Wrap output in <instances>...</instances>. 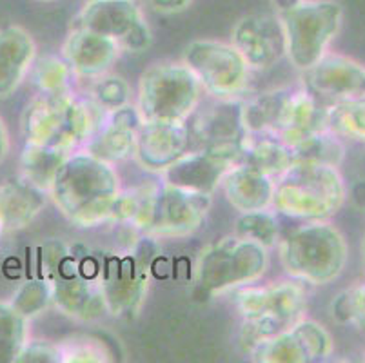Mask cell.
Segmentation results:
<instances>
[{"instance_id": "obj_7", "label": "cell", "mask_w": 365, "mask_h": 363, "mask_svg": "<svg viewBox=\"0 0 365 363\" xmlns=\"http://www.w3.org/2000/svg\"><path fill=\"white\" fill-rule=\"evenodd\" d=\"M267 267L269 249L265 245L231 235L202 249L195 264V282L209 295H224L257 284Z\"/></svg>"}, {"instance_id": "obj_26", "label": "cell", "mask_w": 365, "mask_h": 363, "mask_svg": "<svg viewBox=\"0 0 365 363\" xmlns=\"http://www.w3.org/2000/svg\"><path fill=\"white\" fill-rule=\"evenodd\" d=\"M160 182H148L128 191H122L117 200L113 222H118L131 231H138L148 236L155 220L157 198Z\"/></svg>"}, {"instance_id": "obj_5", "label": "cell", "mask_w": 365, "mask_h": 363, "mask_svg": "<svg viewBox=\"0 0 365 363\" xmlns=\"http://www.w3.org/2000/svg\"><path fill=\"white\" fill-rule=\"evenodd\" d=\"M345 184L334 165L294 162L277 178L273 209L294 220H327L341 208Z\"/></svg>"}, {"instance_id": "obj_2", "label": "cell", "mask_w": 365, "mask_h": 363, "mask_svg": "<svg viewBox=\"0 0 365 363\" xmlns=\"http://www.w3.org/2000/svg\"><path fill=\"white\" fill-rule=\"evenodd\" d=\"M104 116V109L73 89L38 93L22 111L21 133L26 144L73 153L86 148Z\"/></svg>"}, {"instance_id": "obj_3", "label": "cell", "mask_w": 365, "mask_h": 363, "mask_svg": "<svg viewBox=\"0 0 365 363\" xmlns=\"http://www.w3.org/2000/svg\"><path fill=\"white\" fill-rule=\"evenodd\" d=\"M277 245L284 271L300 284H331L344 272L349 258L344 235L325 220L298 225Z\"/></svg>"}, {"instance_id": "obj_27", "label": "cell", "mask_w": 365, "mask_h": 363, "mask_svg": "<svg viewBox=\"0 0 365 363\" xmlns=\"http://www.w3.org/2000/svg\"><path fill=\"white\" fill-rule=\"evenodd\" d=\"M240 162L277 180L293 162V153L287 144L274 136L247 135L242 144Z\"/></svg>"}, {"instance_id": "obj_31", "label": "cell", "mask_w": 365, "mask_h": 363, "mask_svg": "<svg viewBox=\"0 0 365 363\" xmlns=\"http://www.w3.org/2000/svg\"><path fill=\"white\" fill-rule=\"evenodd\" d=\"M291 153H293V162L340 168L345 158V145L341 138H338L331 131H322L293 145Z\"/></svg>"}, {"instance_id": "obj_37", "label": "cell", "mask_w": 365, "mask_h": 363, "mask_svg": "<svg viewBox=\"0 0 365 363\" xmlns=\"http://www.w3.org/2000/svg\"><path fill=\"white\" fill-rule=\"evenodd\" d=\"M331 315L338 324L365 329V282L341 291L331 302Z\"/></svg>"}, {"instance_id": "obj_22", "label": "cell", "mask_w": 365, "mask_h": 363, "mask_svg": "<svg viewBox=\"0 0 365 363\" xmlns=\"http://www.w3.org/2000/svg\"><path fill=\"white\" fill-rule=\"evenodd\" d=\"M51 287L55 307L71 319L97 322L108 315V305L97 276H88L82 271L58 276L51 282Z\"/></svg>"}, {"instance_id": "obj_25", "label": "cell", "mask_w": 365, "mask_h": 363, "mask_svg": "<svg viewBox=\"0 0 365 363\" xmlns=\"http://www.w3.org/2000/svg\"><path fill=\"white\" fill-rule=\"evenodd\" d=\"M46 200L48 193L22 176L0 184V220L6 232L28 227L46 208Z\"/></svg>"}, {"instance_id": "obj_28", "label": "cell", "mask_w": 365, "mask_h": 363, "mask_svg": "<svg viewBox=\"0 0 365 363\" xmlns=\"http://www.w3.org/2000/svg\"><path fill=\"white\" fill-rule=\"evenodd\" d=\"M289 86L274 88L242 100V120L247 135L273 136Z\"/></svg>"}, {"instance_id": "obj_15", "label": "cell", "mask_w": 365, "mask_h": 363, "mask_svg": "<svg viewBox=\"0 0 365 363\" xmlns=\"http://www.w3.org/2000/svg\"><path fill=\"white\" fill-rule=\"evenodd\" d=\"M231 44L255 71H267L285 56L284 29L278 13L242 16L231 29Z\"/></svg>"}, {"instance_id": "obj_20", "label": "cell", "mask_w": 365, "mask_h": 363, "mask_svg": "<svg viewBox=\"0 0 365 363\" xmlns=\"http://www.w3.org/2000/svg\"><path fill=\"white\" fill-rule=\"evenodd\" d=\"M327 118L329 106L322 104L304 86L291 88L282 106L273 136L293 148L302 140L327 131Z\"/></svg>"}, {"instance_id": "obj_19", "label": "cell", "mask_w": 365, "mask_h": 363, "mask_svg": "<svg viewBox=\"0 0 365 363\" xmlns=\"http://www.w3.org/2000/svg\"><path fill=\"white\" fill-rule=\"evenodd\" d=\"M122 53V48L113 39L71 26L61 56L73 69L76 80H93L108 73Z\"/></svg>"}, {"instance_id": "obj_42", "label": "cell", "mask_w": 365, "mask_h": 363, "mask_svg": "<svg viewBox=\"0 0 365 363\" xmlns=\"http://www.w3.org/2000/svg\"><path fill=\"white\" fill-rule=\"evenodd\" d=\"M300 2H304V0H273V6L277 8V13H280L285 11V9L293 8V6L300 4Z\"/></svg>"}, {"instance_id": "obj_14", "label": "cell", "mask_w": 365, "mask_h": 363, "mask_svg": "<svg viewBox=\"0 0 365 363\" xmlns=\"http://www.w3.org/2000/svg\"><path fill=\"white\" fill-rule=\"evenodd\" d=\"M244 98H213L187 120L191 149H242L247 131L242 120Z\"/></svg>"}, {"instance_id": "obj_29", "label": "cell", "mask_w": 365, "mask_h": 363, "mask_svg": "<svg viewBox=\"0 0 365 363\" xmlns=\"http://www.w3.org/2000/svg\"><path fill=\"white\" fill-rule=\"evenodd\" d=\"M68 155L69 153L58 149L26 144L21 156V176L36 188H41L42 191L49 193L56 171Z\"/></svg>"}, {"instance_id": "obj_1", "label": "cell", "mask_w": 365, "mask_h": 363, "mask_svg": "<svg viewBox=\"0 0 365 363\" xmlns=\"http://www.w3.org/2000/svg\"><path fill=\"white\" fill-rule=\"evenodd\" d=\"M120 193L115 164L82 148L66 156L48 196L73 225L97 227L113 222Z\"/></svg>"}, {"instance_id": "obj_32", "label": "cell", "mask_w": 365, "mask_h": 363, "mask_svg": "<svg viewBox=\"0 0 365 363\" xmlns=\"http://www.w3.org/2000/svg\"><path fill=\"white\" fill-rule=\"evenodd\" d=\"M29 339V319L8 302H0V363L15 362Z\"/></svg>"}, {"instance_id": "obj_16", "label": "cell", "mask_w": 365, "mask_h": 363, "mask_svg": "<svg viewBox=\"0 0 365 363\" xmlns=\"http://www.w3.org/2000/svg\"><path fill=\"white\" fill-rule=\"evenodd\" d=\"M242 149H189L162 173V182L189 191L215 195L225 173L240 162Z\"/></svg>"}, {"instance_id": "obj_34", "label": "cell", "mask_w": 365, "mask_h": 363, "mask_svg": "<svg viewBox=\"0 0 365 363\" xmlns=\"http://www.w3.org/2000/svg\"><path fill=\"white\" fill-rule=\"evenodd\" d=\"M88 82L89 86L86 96L91 98L106 113H111L115 109L131 104V86L128 84L124 76L113 75L108 71L97 78L88 80Z\"/></svg>"}, {"instance_id": "obj_21", "label": "cell", "mask_w": 365, "mask_h": 363, "mask_svg": "<svg viewBox=\"0 0 365 363\" xmlns=\"http://www.w3.org/2000/svg\"><path fill=\"white\" fill-rule=\"evenodd\" d=\"M140 126L142 116L137 106L128 104L111 113H106L101 128L84 149L109 164L124 162L135 153V142Z\"/></svg>"}, {"instance_id": "obj_44", "label": "cell", "mask_w": 365, "mask_h": 363, "mask_svg": "<svg viewBox=\"0 0 365 363\" xmlns=\"http://www.w3.org/2000/svg\"><path fill=\"white\" fill-rule=\"evenodd\" d=\"M360 96H365V75H364V86H361V95Z\"/></svg>"}, {"instance_id": "obj_45", "label": "cell", "mask_w": 365, "mask_h": 363, "mask_svg": "<svg viewBox=\"0 0 365 363\" xmlns=\"http://www.w3.org/2000/svg\"><path fill=\"white\" fill-rule=\"evenodd\" d=\"M36 2H56V0H36Z\"/></svg>"}, {"instance_id": "obj_12", "label": "cell", "mask_w": 365, "mask_h": 363, "mask_svg": "<svg viewBox=\"0 0 365 363\" xmlns=\"http://www.w3.org/2000/svg\"><path fill=\"white\" fill-rule=\"evenodd\" d=\"M255 362L262 363H313L333 354V338L324 325L302 318L273 338L251 349Z\"/></svg>"}, {"instance_id": "obj_30", "label": "cell", "mask_w": 365, "mask_h": 363, "mask_svg": "<svg viewBox=\"0 0 365 363\" xmlns=\"http://www.w3.org/2000/svg\"><path fill=\"white\" fill-rule=\"evenodd\" d=\"M327 131L338 138L365 142V96H353L331 104Z\"/></svg>"}, {"instance_id": "obj_11", "label": "cell", "mask_w": 365, "mask_h": 363, "mask_svg": "<svg viewBox=\"0 0 365 363\" xmlns=\"http://www.w3.org/2000/svg\"><path fill=\"white\" fill-rule=\"evenodd\" d=\"M71 26L113 39L125 53H144L153 44V31L137 0H88Z\"/></svg>"}, {"instance_id": "obj_6", "label": "cell", "mask_w": 365, "mask_h": 363, "mask_svg": "<svg viewBox=\"0 0 365 363\" xmlns=\"http://www.w3.org/2000/svg\"><path fill=\"white\" fill-rule=\"evenodd\" d=\"M202 95L200 82L182 60H160L138 78L135 106L144 122H187Z\"/></svg>"}, {"instance_id": "obj_9", "label": "cell", "mask_w": 365, "mask_h": 363, "mask_svg": "<svg viewBox=\"0 0 365 363\" xmlns=\"http://www.w3.org/2000/svg\"><path fill=\"white\" fill-rule=\"evenodd\" d=\"M149 236L128 252L109 255L98 265L97 280L104 295L108 312L117 318L131 319L138 316L145 302L151 272Z\"/></svg>"}, {"instance_id": "obj_36", "label": "cell", "mask_w": 365, "mask_h": 363, "mask_svg": "<svg viewBox=\"0 0 365 363\" xmlns=\"http://www.w3.org/2000/svg\"><path fill=\"white\" fill-rule=\"evenodd\" d=\"M235 235L255 240V242L265 245L267 249L274 247V245L278 244L277 215H274L271 209H267V211L244 213V215L238 218Z\"/></svg>"}, {"instance_id": "obj_40", "label": "cell", "mask_w": 365, "mask_h": 363, "mask_svg": "<svg viewBox=\"0 0 365 363\" xmlns=\"http://www.w3.org/2000/svg\"><path fill=\"white\" fill-rule=\"evenodd\" d=\"M149 8L160 15H175L182 13L193 4V0H148Z\"/></svg>"}, {"instance_id": "obj_17", "label": "cell", "mask_w": 365, "mask_h": 363, "mask_svg": "<svg viewBox=\"0 0 365 363\" xmlns=\"http://www.w3.org/2000/svg\"><path fill=\"white\" fill-rule=\"evenodd\" d=\"M365 66L349 56L327 53L313 68L302 73V86L322 104L331 106L361 95Z\"/></svg>"}, {"instance_id": "obj_10", "label": "cell", "mask_w": 365, "mask_h": 363, "mask_svg": "<svg viewBox=\"0 0 365 363\" xmlns=\"http://www.w3.org/2000/svg\"><path fill=\"white\" fill-rule=\"evenodd\" d=\"M182 62L211 98H242L247 89L251 68L231 42L193 40L184 49Z\"/></svg>"}, {"instance_id": "obj_33", "label": "cell", "mask_w": 365, "mask_h": 363, "mask_svg": "<svg viewBox=\"0 0 365 363\" xmlns=\"http://www.w3.org/2000/svg\"><path fill=\"white\" fill-rule=\"evenodd\" d=\"M31 82L38 93H62L73 89L75 73L62 56L48 55L36 58L29 71Z\"/></svg>"}, {"instance_id": "obj_35", "label": "cell", "mask_w": 365, "mask_h": 363, "mask_svg": "<svg viewBox=\"0 0 365 363\" xmlns=\"http://www.w3.org/2000/svg\"><path fill=\"white\" fill-rule=\"evenodd\" d=\"M9 304L24 318H35L44 312L49 304H53L51 282H48L46 278L26 280L24 284H21V287L16 289Z\"/></svg>"}, {"instance_id": "obj_4", "label": "cell", "mask_w": 365, "mask_h": 363, "mask_svg": "<svg viewBox=\"0 0 365 363\" xmlns=\"http://www.w3.org/2000/svg\"><path fill=\"white\" fill-rule=\"evenodd\" d=\"M235 305L244 319L242 344L251 351L304 318L307 295L304 285L293 278L262 287L251 284L235 289Z\"/></svg>"}, {"instance_id": "obj_23", "label": "cell", "mask_w": 365, "mask_h": 363, "mask_svg": "<svg viewBox=\"0 0 365 363\" xmlns=\"http://www.w3.org/2000/svg\"><path fill=\"white\" fill-rule=\"evenodd\" d=\"M220 188L229 205L240 215L273 209L277 180L247 164H235L222 178Z\"/></svg>"}, {"instance_id": "obj_39", "label": "cell", "mask_w": 365, "mask_h": 363, "mask_svg": "<svg viewBox=\"0 0 365 363\" xmlns=\"http://www.w3.org/2000/svg\"><path fill=\"white\" fill-rule=\"evenodd\" d=\"M61 362L58 344H51L46 339H28L16 356L15 363H56Z\"/></svg>"}, {"instance_id": "obj_41", "label": "cell", "mask_w": 365, "mask_h": 363, "mask_svg": "<svg viewBox=\"0 0 365 363\" xmlns=\"http://www.w3.org/2000/svg\"><path fill=\"white\" fill-rule=\"evenodd\" d=\"M9 148H11V140H9V131L6 128V122L0 116V164L4 162L6 156L9 155Z\"/></svg>"}, {"instance_id": "obj_18", "label": "cell", "mask_w": 365, "mask_h": 363, "mask_svg": "<svg viewBox=\"0 0 365 363\" xmlns=\"http://www.w3.org/2000/svg\"><path fill=\"white\" fill-rule=\"evenodd\" d=\"M191 149L187 122H144L138 128L133 158L144 171L162 173Z\"/></svg>"}, {"instance_id": "obj_24", "label": "cell", "mask_w": 365, "mask_h": 363, "mask_svg": "<svg viewBox=\"0 0 365 363\" xmlns=\"http://www.w3.org/2000/svg\"><path fill=\"white\" fill-rule=\"evenodd\" d=\"M35 60L36 44L24 28H0V100L9 98L21 88Z\"/></svg>"}, {"instance_id": "obj_43", "label": "cell", "mask_w": 365, "mask_h": 363, "mask_svg": "<svg viewBox=\"0 0 365 363\" xmlns=\"http://www.w3.org/2000/svg\"><path fill=\"white\" fill-rule=\"evenodd\" d=\"M6 232V229H4V224H2V220H0V236L4 235Z\"/></svg>"}, {"instance_id": "obj_8", "label": "cell", "mask_w": 365, "mask_h": 363, "mask_svg": "<svg viewBox=\"0 0 365 363\" xmlns=\"http://www.w3.org/2000/svg\"><path fill=\"white\" fill-rule=\"evenodd\" d=\"M284 29L285 56L298 71H307L329 53L344 20L336 0H304L278 13Z\"/></svg>"}, {"instance_id": "obj_13", "label": "cell", "mask_w": 365, "mask_h": 363, "mask_svg": "<svg viewBox=\"0 0 365 363\" xmlns=\"http://www.w3.org/2000/svg\"><path fill=\"white\" fill-rule=\"evenodd\" d=\"M213 204V195L189 191L160 182L151 238H184L202 227Z\"/></svg>"}, {"instance_id": "obj_38", "label": "cell", "mask_w": 365, "mask_h": 363, "mask_svg": "<svg viewBox=\"0 0 365 363\" xmlns=\"http://www.w3.org/2000/svg\"><path fill=\"white\" fill-rule=\"evenodd\" d=\"M61 351V362L66 363H93V362H109L111 352L108 351L101 339L88 338H69L58 344Z\"/></svg>"}]
</instances>
